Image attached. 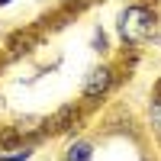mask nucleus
Here are the masks:
<instances>
[{"instance_id":"2","label":"nucleus","mask_w":161,"mask_h":161,"mask_svg":"<svg viewBox=\"0 0 161 161\" xmlns=\"http://www.w3.org/2000/svg\"><path fill=\"white\" fill-rule=\"evenodd\" d=\"M116 84H119V68L113 61H100L97 68H90L84 74V80H80V100L77 103L80 106H97L116 90Z\"/></svg>"},{"instance_id":"3","label":"nucleus","mask_w":161,"mask_h":161,"mask_svg":"<svg viewBox=\"0 0 161 161\" xmlns=\"http://www.w3.org/2000/svg\"><path fill=\"white\" fill-rule=\"evenodd\" d=\"M39 145V139H7L0 142V161H32Z\"/></svg>"},{"instance_id":"4","label":"nucleus","mask_w":161,"mask_h":161,"mask_svg":"<svg viewBox=\"0 0 161 161\" xmlns=\"http://www.w3.org/2000/svg\"><path fill=\"white\" fill-rule=\"evenodd\" d=\"M93 152H97L93 139L74 136L68 145H64V155H61V161H93Z\"/></svg>"},{"instance_id":"5","label":"nucleus","mask_w":161,"mask_h":161,"mask_svg":"<svg viewBox=\"0 0 161 161\" xmlns=\"http://www.w3.org/2000/svg\"><path fill=\"white\" fill-rule=\"evenodd\" d=\"M145 126L155 136V142L161 145V93H152L148 106H145Z\"/></svg>"},{"instance_id":"9","label":"nucleus","mask_w":161,"mask_h":161,"mask_svg":"<svg viewBox=\"0 0 161 161\" xmlns=\"http://www.w3.org/2000/svg\"><path fill=\"white\" fill-rule=\"evenodd\" d=\"M13 3V0H0V10H3V7H10Z\"/></svg>"},{"instance_id":"8","label":"nucleus","mask_w":161,"mask_h":161,"mask_svg":"<svg viewBox=\"0 0 161 161\" xmlns=\"http://www.w3.org/2000/svg\"><path fill=\"white\" fill-rule=\"evenodd\" d=\"M152 93H161V74H158V80H155V87H152Z\"/></svg>"},{"instance_id":"1","label":"nucleus","mask_w":161,"mask_h":161,"mask_svg":"<svg viewBox=\"0 0 161 161\" xmlns=\"http://www.w3.org/2000/svg\"><path fill=\"white\" fill-rule=\"evenodd\" d=\"M161 32V13L155 0H126L116 13V39L126 48H142Z\"/></svg>"},{"instance_id":"7","label":"nucleus","mask_w":161,"mask_h":161,"mask_svg":"<svg viewBox=\"0 0 161 161\" xmlns=\"http://www.w3.org/2000/svg\"><path fill=\"white\" fill-rule=\"evenodd\" d=\"M3 113H7V97H3V90H0V119H3Z\"/></svg>"},{"instance_id":"10","label":"nucleus","mask_w":161,"mask_h":161,"mask_svg":"<svg viewBox=\"0 0 161 161\" xmlns=\"http://www.w3.org/2000/svg\"><path fill=\"white\" fill-rule=\"evenodd\" d=\"M58 3H61V7H68V3H71V0H58Z\"/></svg>"},{"instance_id":"6","label":"nucleus","mask_w":161,"mask_h":161,"mask_svg":"<svg viewBox=\"0 0 161 161\" xmlns=\"http://www.w3.org/2000/svg\"><path fill=\"white\" fill-rule=\"evenodd\" d=\"M90 52H97L100 58H110V52H113V39H110V32H106L100 23L90 29Z\"/></svg>"}]
</instances>
